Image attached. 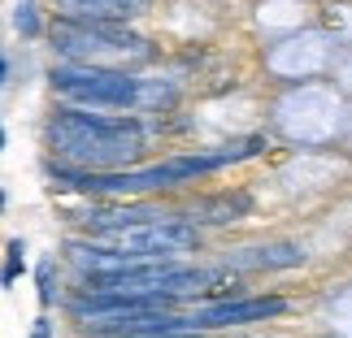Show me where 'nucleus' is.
<instances>
[{"label":"nucleus","instance_id":"obj_4","mask_svg":"<svg viewBox=\"0 0 352 338\" xmlns=\"http://www.w3.org/2000/svg\"><path fill=\"white\" fill-rule=\"evenodd\" d=\"M61 96L83 100V104H109V109H126V104L144 100V87L126 74L113 70H96V65H65V70L52 74Z\"/></svg>","mask_w":352,"mask_h":338},{"label":"nucleus","instance_id":"obj_5","mask_svg":"<svg viewBox=\"0 0 352 338\" xmlns=\"http://www.w3.org/2000/svg\"><path fill=\"white\" fill-rule=\"evenodd\" d=\"M57 44L70 52V57H91V52H135V57H144L148 44L144 39H135L126 31H113L109 22H65L57 31Z\"/></svg>","mask_w":352,"mask_h":338},{"label":"nucleus","instance_id":"obj_2","mask_svg":"<svg viewBox=\"0 0 352 338\" xmlns=\"http://www.w3.org/2000/svg\"><path fill=\"white\" fill-rule=\"evenodd\" d=\"M48 139L61 156L78 165H96V173H113L109 165H122L140 152V126L131 121H104L91 113H57L48 126Z\"/></svg>","mask_w":352,"mask_h":338},{"label":"nucleus","instance_id":"obj_7","mask_svg":"<svg viewBox=\"0 0 352 338\" xmlns=\"http://www.w3.org/2000/svg\"><path fill=\"white\" fill-rule=\"evenodd\" d=\"M148 5L153 0H61V9L78 22H126L140 18Z\"/></svg>","mask_w":352,"mask_h":338},{"label":"nucleus","instance_id":"obj_1","mask_svg":"<svg viewBox=\"0 0 352 338\" xmlns=\"http://www.w3.org/2000/svg\"><path fill=\"white\" fill-rule=\"evenodd\" d=\"M256 139L248 143H235V147H218L209 156H179V160H166V165H153V169H122V173H57L61 182L78 186L87 195H140V191H161V186H174V182H187L196 173H209L218 165H231V160H243L256 152Z\"/></svg>","mask_w":352,"mask_h":338},{"label":"nucleus","instance_id":"obj_8","mask_svg":"<svg viewBox=\"0 0 352 338\" xmlns=\"http://www.w3.org/2000/svg\"><path fill=\"white\" fill-rule=\"evenodd\" d=\"M305 256L296 248H261V252H239L231 256L235 269H283V265H300Z\"/></svg>","mask_w":352,"mask_h":338},{"label":"nucleus","instance_id":"obj_9","mask_svg":"<svg viewBox=\"0 0 352 338\" xmlns=\"http://www.w3.org/2000/svg\"><path fill=\"white\" fill-rule=\"evenodd\" d=\"M18 26H22L26 35H35V5H31V0H22V5H18Z\"/></svg>","mask_w":352,"mask_h":338},{"label":"nucleus","instance_id":"obj_10","mask_svg":"<svg viewBox=\"0 0 352 338\" xmlns=\"http://www.w3.org/2000/svg\"><path fill=\"white\" fill-rule=\"evenodd\" d=\"M148 338H205V334H196V330H183V334H148Z\"/></svg>","mask_w":352,"mask_h":338},{"label":"nucleus","instance_id":"obj_6","mask_svg":"<svg viewBox=\"0 0 352 338\" xmlns=\"http://www.w3.org/2000/svg\"><path fill=\"white\" fill-rule=\"evenodd\" d=\"M283 300H226L213 308L192 313V330H213V326H248V321H265L283 313Z\"/></svg>","mask_w":352,"mask_h":338},{"label":"nucleus","instance_id":"obj_11","mask_svg":"<svg viewBox=\"0 0 352 338\" xmlns=\"http://www.w3.org/2000/svg\"><path fill=\"white\" fill-rule=\"evenodd\" d=\"M35 338H48V321H35Z\"/></svg>","mask_w":352,"mask_h":338},{"label":"nucleus","instance_id":"obj_3","mask_svg":"<svg viewBox=\"0 0 352 338\" xmlns=\"http://www.w3.org/2000/svg\"><path fill=\"white\" fill-rule=\"evenodd\" d=\"M104 248L122 256H140V261H157L166 252H183L196 243V226L174 221V217H153V221H135L118 230H100Z\"/></svg>","mask_w":352,"mask_h":338}]
</instances>
